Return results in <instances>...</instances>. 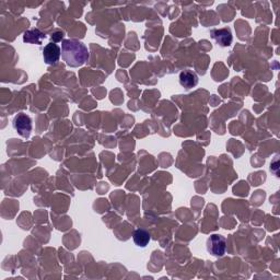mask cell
Listing matches in <instances>:
<instances>
[{"label":"cell","instance_id":"obj_6","mask_svg":"<svg viewBox=\"0 0 280 280\" xmlns=\"http://www.w3.org/2000/svg\"><path fill=\"white\" fill-rule=\"evenodd\" d=\"M180 83L183 88L185 89H192L196 87L198 83V77L197 74L192 71V70L187 69L180 73Z\"/></svg>","mask_w":280,"mask_h":280},{"label":"cell","instance_id":"obj_9","mask_svg":"<svg viewBox=\"0 0 280 280\" xmlns=\"http://www.w3.org/2000/svg\"><path fill=\"white\" fill-rule=\"evenodd\" d=\"M63 36H64L63 32H55V33L52 34V40L54 42H59V41H62Z\"/></svg>","mask_w":280,"mask_h":280},{"label":"cell","instance_id":"obj_8","mask_svg":"<svg viewBox=\"0 0 280 280\" xmlns=\"http://www.w3.org/2000/svg\"><path fill=\"white\" fill-rule=\"evenodd\" d=\"M45 39V35L42 33L40 30L37 29H32L24 32L23 35V41L30 44H41L42 41Z\"/></svg>","mask_w":280,"mask_h":280},{"label":"cell","instance_id":"obj_7","mask_svg":"<svg viewBox=\"0 0 280 280\" xmlns=\"http://www.w3.org/2000/svg\"><path fill=\"white\" fill-rule=\"evenodd\" d=\"M133 240H134V243L136 244L138 247H146L150 240V234L148 231L143 230V229H137L135 230V232L133 234Z\"/></svg>","mask_w":280,"mask_h":280},{"label":"cell","instance_id":"obj_3","mask_svg":"<svg viewBox=\"0 0 280 280\" xmlns=\"http://www.w3.org/2000/svg\"><path fill=\"white\" fill-rule=\"evenodd\" d=\"M12 125L20 136L28 138L32 132V118L25 113H19L13 118Z\"/></svg>","mask_w":280,"mask_h":280},{"label":"cell","instance_id":"obj_4","mask_svg":"<svg viewBox=\"0 0 280 280\" xmlns=\"http://www.w3.org/2000/svg\"><path fill=\"white\" fill-rule=\"evenodd\" d=\"M62 56V48L55 43H48L43 50V58L48 65L56 64Z\"/></svg>","mask_w":280,"mask_h":280},{"label":"cell","instance_id":"obj_5","mask_svg":"<svg viewBox=\"0 0 280 280\" xmlns=\"http://www.w3.org/2000/svg\"><path fill=\"white\" fill-rule=\"evenodd\" d=\"M211 34L212 39L216 41L220 46L222 47H228L231 45L232 43V33L229 29H217V30H212L210 32Z\"/></svg>","mask_w":280,"mask_h":280},{"label":"cell","instance_id":"obj_2","mask_svg":"<svg viewBox=\"0 0 280 280\" xmlns=\"http://www.w3.org/2000/svg\"><path fill=\"white\" fill-rule=\"evenodd\" d=\"M206 249L212 256L221 257L225 254V250H227V240L220 234H212L207 240Z\"/></svg>","mask_w":280,"mask_h":280},{"label":"cell","instance_id":"obj_1","mask_svg":"<svg viewBox=\"0 0 280 280\" xmlns=\"http://www.w3.org/2000/svg\"><path fill=\"white\" fill-rule=\"evenodd\" d=\"M62 57L70 67H80L88 62L89 50L82 42L77 40H64L62 42Z\"/></svg>","mask_w":280,"mask_h":280}]
</instances>
